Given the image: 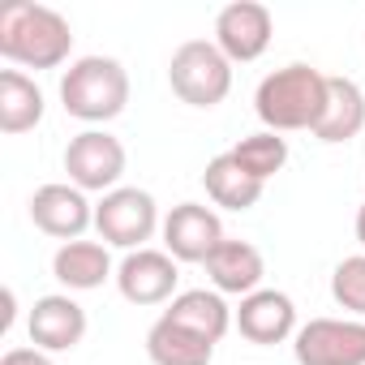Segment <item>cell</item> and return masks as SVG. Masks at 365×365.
I'll return each mask as SVG.
<instances>
[{"instance_id":"1","label":"cell","mask_w":365,"mask_h":365,"mask_svg":"<svg viewBox=\"0 0 365 365\" xmlns=\"http://www.w3.org/2000/svg\"><path fill=\"white\" fill-rule=\"evenodd\" d=\"M73 52V26L65 14L35 5V0H14L0 9V56L22 69H61Z\"/></svg>"},{"instance_id":"2","label":"cell","mask_w":365,"mask_h":365,"mask_svg":"<svg viewBox=\"0 0 365 365\" xmlns=\"http://www.w3.org/2000/svg\"><path fill=\"white\" fill-rule=\"evenodd\" d=\"M327 73L297 61V65H284L275 73H267L254 91V112L262 120V129L271 133H297V129H309L322 120V108H327Z\"/></svg>"},{"instance_id":"3","label":"cell","mask_w":365,"mask_h":365,"mask_svg":"<svg viewBox=\"0 0 365 365\" xmlns=\"http://www.w3.org/2000/svg\"><path fill=\"white\" fill-rule=\"evenodd\" d=\"M61 103L86 125H108L129 108V73L116 56H78L61 73Z\"/></svg>"},{"instance_id":"4","label":"cell","mask_w":365,"mask_h":365,"mask_svg":"<svg viewBox=\"0 0 365 365\" xmlns=\"http://www.w3.org/2000/svg\"><path fill=\"white\" fill-rule=\"evenodd\" d=\"M168 86L190 108H220L232 91V61L215 48V39H190L168 61Z\"/></svg>"},{"instance_id":"5","label":"cell","mask_w":365,"mask_h":365,"mask_svg":"<svg viewBox=\"0 0 365 365\" xmlns=\"http://www.w3.org/2000/svg\"><path fill=\"white\" fill-rule=\"evenodd\" d=\"M159 228H163L159 202L138 185H120V190H112V194H103L95 202V232L112 250H125V254L146 250V241Z\"/></svg>"},{"instance_id":"6","label":"cell","mask_w":365,"mask_h":365,"mask_svg":"<svg viewBox=\"0 0 365 365\" xmlns=\"http://www.w3.org/2000/svg\"><path fill=\"white\" fill-rule=\"evenodd\" d=\"M61 163L69 172V185H78L82 194H112V190H120L129 155H125L120 138H112L108 129H82L78 138H69Z\"/></svg>"},{"instance_id":"7","label":"cell","mask_w":365,"mask_h":365,"mask_svg":"<svg viewBox=\"0 0 365 365\" xmlns=\"http://www.w3.org/2000/svg\"><path fill=\"white\" fill-rule=\"evenodd\" d=\"M297 365H365V318H309L292 335Z\"/></svg>"},{"instance_id":"8","label":"cell","mask_w":365,"mask_h":365,"mask_svg":"<svg viewBox=\"0 0 365 365\" xmlns=\"http://www.w3.org/2000/svg\"><path fill=\"white\" fill-rule=\"evenodd\" d=\"M275 39V18L258 0H232L215 14V48L232 61V65H250L258 61Z\"/></svg>"},{"instance_id":"9","label":"cell","mask_w":365,"mask_h":365,"mask_svg":"<svg viewBox=\"0 0 365 365\" xmlns=\"http://www.w3.org/2000/svg\"><path fill=\"white\" fill-rule=\"evenodd\" d=\"M31 224L61 245L82 241V232L95 224V202L69 180H52V185H39L31 194Z\"/></svg>"},{"instance_id":"10","label":"cell","mask_w":365,"mask_h":365,"mask_svg":"<svg viewBox=\"0 0 365 365\" xmlns=\"http://www.w3.org/2000/svg\"><path fill=\"white\" fill-rule=\"evenodd\" d=\"M163 250L176 258V262H202L224 245V224L211 207L202 202H176L168 215H163Z\"/></svg>"},{"instance_id":"11","label":"cell","mask_w":365,"mask_h":365,"mask_svg":"<svg viewBox=\"0 0 365 365\" xmlns=\"http://www.w3.org/2000/svg\"><path fill=\"white\" fill-rule=\"evenodd\" d=\"M180 284V262L168 250H133L116 267V288L129 305H163L176 297Z\"/></svg>"},{"instance_id":"12","label":"cell","mask_w":365,"mask_h":365,"mask_svg":"<svg viewBox=\"0 0 365 365\" xmlns=\"http://www.w3.org/2000/svg\"><path fill=\"white\" fill-rule=\"evenodd\" d=\"M232 327L250 344L271 348V344H284L297 335V305L279 288H258V292L241 297V305L232 309Z\"/></svg>"},{"instance_id":"13","label":"cell","mask_w":365,"mask_h":365,"mask_svg":"<svg viewBox=\"0 0 365 365\" xmlns=\"http://www.w3.org/2000/svg\"><path fill=\"white\" fill-rule=\"evenodd\" d=\"M26 331L39 352H73L86 339V309L69 292H48L31 305Z\"/></svg>"},{"instance_id":"14","label":"cell","mask_w":365,"mask_h":365,"mask_svg":"<svg viewBox=\"0 0 365 365\" xmlns=\"http://www.w3.org/2000/svg\"><path fill=\"white\" fill-rule=\"evenodd\" d=\"M207 275H211L215 292H224V297H250L267 279V258H262L258 245L224 237V245L207 258Z\"/></svg>"},{"instance_id":"15","label":"cell","mask_w":365,"mask_h":365,"mask_svg":"<svg viewBox=\"0 0 365 365\" xmlns=\"http://www.w3.org/2000/svg\"><path fill=\"white\" fill-rule=\"evenodd\" d=\"M163 318H172L176 327H185L211 344H220L232 331V305L224 301V292L215 288H190V292H176L163 309Z\"/></svg>"},{"instance_id":"16","label":"cell","mask_w":365,"mask_h":365,"mask_svg":"<svg viewBox=\"0 0 365 365\" xmlns=\"http://www.w3.org/2000/svg\"><path fill=\"white\" fill-rule=\"evenodd\" d=\"M52 275L69 292H95L108 279H116V267H112V254L103 241H65L52 254Z\"/></svg>"},{"instance_id":"17","label":"cell","mask_w":365,"mask_h":365,"mask_svg":"<svg viewBox=\"0 0 365 365\" xmlns=\"http://www.w3.org/2000/svg\"><path fill=\"white\" fill-rule=\"evenodd\" d=\"M361 129H365V91L352 78H331L327 108H322V120L314 125V138L327 146H339V142H352Z\"/></svg>"},{"instance_id":"18","label":"cell","mask_w":365,"mask_h":365,"mask_svg":"<svg viewBox=\"0 0 365 365\" xmlns=\"http://www.w3.org/2000/svg\"><path fill=\"white\" fill-rule=\"evenodd\" d=\"M202 190H207V198H211L215 207L245 215V211H254V207L262 202V190H267V185H262V180H254V176L232 159V150H224V155H215V159L207 163Z\"/></svg>"},{"instance_id":"19","label":"cell","mask_w":365,"mask_h":365,"mask_svg":"<svg viewBox=\"0 0 365 365\" xmlns=\"http://www.w3.org/2000/svg\"><path fill=\"white\" fill-rule=\"evenodd\" d=\"M146 356L155 365H211L215 361V344L176 327L172 318L159 314V322L146 331Z\"/></svg>"},{"instance_id":"20","label":"cell","mask_w":365,"mask_h":365,"mask_svg":"<svg viewBox=\"0 0 365 365\" xmlns=\"http://www.w3.org/2000/svg\"><path fill=\"white\" fill-rule=\"evenodd\" d=\"M43 120V91L35 86V78H26L22 69H5L0 73V133H31Z\"/></svg>"},{"instance_id":"21","label":"cell","mask_w":365,"mask_h":365,"mask_svg":"<svg viewBox=\"0 0 365 365\" xmlns=\"http://www.w3.org/2000/svg\"><path fill=\"white\" fill-rule=\"evenodd\" d=\"M232 159L254 180H262V185H267V180L275 172H284V163H288V138L284 133H271V129H258V133H250V138H241L232 146Z\"/></svg>"},{"instance_id":"22","label":"cell","mask_w":365,"mask_h":365,"mask_svg":"<svg viewBox=\"0 0 365 365\" xmlns=\"http://www.w3.org/2000/svg\"><path fill=\"white\" fill-rule=\"evenodd\" d=\"M331 301L348 318H365V254H352V258L335 262V271H331Z\"/></svg>"},{"instance_id":"23","label":"cell","mask_w":365,"mask_h":365,"mask_svg":"<svg viewBox=\"0 0 365 365\" xmlns=\"http://www.w3.org/2000/svg\"><path fill=\"white\" fill-rule=\"evenodd\" d=\"M0 365H56L52 352H39V348H9L0 356Z\"/></svg>"},{"instance_id":"24","label":"cell","mask_w":365,"mask_h":365,"mask_svg":"<svg viewBox=\"0 0 365 365\" xmlns=\"http://www.w3.org/2000/svg\"><path fill=\"white\" fill-rule=\"evenodd\" d=\"M352 228H356V241H361V250H365V202L356 207V224H352Z\"/></svg>"}]
</instances>
